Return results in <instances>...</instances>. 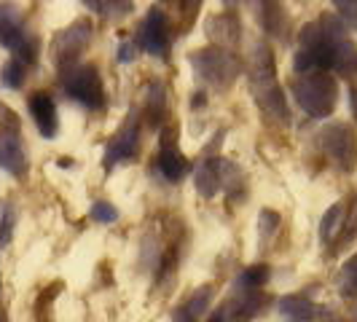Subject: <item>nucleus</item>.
<instances>
[{
  "mask_svg": "<svg viewBox=\"0 0 357 322\" xmlns=\"http://www.w3.org/2000/svg\"><path fill=\"white\" fill-rule=\"evenodd\" d=\"M250 84L255 102L264 110V116L271 118V121L287 124V102L280 84H277L274 54H271L266 40H258L250 54Z\"/></svg>",
  "mask_w": 357,
  "mask_h": 322,
  "instance_id": "f257e3e1",
  "label": "nucleus"
},
{
  "mask_svg": "<svg viewBox=\"0 0 357 322\" xmlns=\"http://www.w3.org/2000/svg\"><path fill=\"white\" fill-rule=\"evenodd\" d=\"M293 97H296V102L306 116L328 118L336 110V102H339V84L328 72H306V75H298L293 81Z\"/></svg>",
  "mask_w": 357,
  "mask_h": 322,
  "instance_id": "f03ea898",
  "label": "nucleus"
},
{
  "mask_svg": "<svg viewBox=\"0 0 357 322\" xmlns=\"http://www.w3.org/2000/svg\"><path fill=\"white\" fill-rule=\"evenodd\" d=\"M191 65H194L199 78L218 91L229 89L234 81H236L239 70H242L239 68V59L231 52H223V49H215V46L191 54Z\"/></svg>",
  "mask_w": 357,
  "mask_h": 322,
  "instance_id": "7ed1b4c3",
  "label": "nucleus"
},
{
  "mask_svg": "<svg viewBox=\"0 0 357 322\" xmlns=\"http://www.w3.org/2000/svg\"><path fill=\"white\" fill-rule=\"evenodd\" d=\"M62 89L68 91L75 102H81L89 110H97L105 102V89H102V75L97 65H75L73 70L62 75Z\"/></svg>",
  "mask_w": 357,
  "mask_h": 322,
  "instance_id": "20e7f679",
  "label": "nucleus"
},
{
  "mask_svg": "<svg viewBox=\"0 0 357 322\" xmlns=\"http://www.w3.org/2000/svg\"><path fill=\"white\" fill-rule=\"evenodd\" d=\"M322 153L339 167L341 172H352L357 167V135L349 124H328L320 132Z\"/></svg>",
  "mask_w": 357,
  "mask_h": 322,
  "instance_id": "39448f33",
  "label": "nucleus"
},
{
  "mask_svg": "<svg viewBox=\"0 0 357 322\" xmlns=\"http://www.w3.org/2000/svg\"><path fill=\"white\" fill-rule=\"evenodd\" d=\"M91 30H94V27H91V22L81 19V22L70 24L68 30H62L59 36L54 38L52 54H54L56 68H59L62 72L73 70V68L78 65V56L86 52V46H89Z\"/></svg>",
  "mask_w": 357,
  "mask_h": 322,
  "instance_id": "423d86ee",
  "label": "nucleus"
},
{
  "mask_svg": "<svg viewBox=\"0 0 357 322\" xmlns=\"http://www.w3.org/2000/svg\"><path fill=\"white\" fill-rule=\"evenodd\" d=\"M137 46L143 52L153 54V56H164L169 54V27H167V14L161 8H151L145 22L140 24V36H137Z\"/></svg>",
  "mask_w": 357,
  "mask_h": 322,
  "instance_id": "0eeeda50",
  "label": "nucleus"
},
{
  "mask_svg": "<svg viewBox=\"0 0 357 322\" xmlns=\"http://www.w3.org/2000/svg\"><path fill=\"white\" fill-rule=\"evenodd\" d=\"M140 151V124H137V116L129 113L126 124L119 129V135L110 140L105 151V164L113 167V164H121V161H129L137 156Z\"/></svg>",
  "mask_w": 357,
  "mask_h": 322,
  "instance_id": "6e6552de",
  "label": "nucleus"
},
{
  "mask_svg": "<svg viewBox=\"0 0 357 322\" xmlns=\"http://www.w3.org/2000/svg\"><path fill=\"white\" fill-rule=\"evenodd\" d=\"M0 167L8 175H14V178H24L27 175L24 145H22L17 132H11V129H3L0 132Z\"/></svg>",
  "mask_w": 357,
  "mask_h": 322,
  "instance_id": "1a4fd4ad",
  "label": "nucleus"
},
{
  "mask_svg": "<svg viewBox=\"0 0 357 322\" xmlns=\"http://www.w3.org/2000/svg\"><path fill=\"white\" fill-rule=\"evenodd\" d=\"M27 105H30V113H33V121H36L38 132L46 140H52L54 135H56V105H54V97L49 91H33Z\"/></svg>",
  "mask_w": 357,
  "mask_h": 322,
  "instance_id": "9d476101",
  "label": "nucleus"
},
{
  "mask_svg": "<svg viewBox=\"0 0 357 322\" xmlns=\"http://www.w3.org/2000/svg\"><path fill=\"white\" fill-rule=\"evenodd\" d=\"M207 36L215 43V49L229 52V46H236L239 40V19L234 14H220L207 22Z\"/></svg>",
  "mask_w": 357,
  "mask_h": 322,
  "instance_id": "9b49d317",
  "label": "nucleus"
},
{
  "mask_svg": "<svg viewBox=\"0 0 357 322\" xmlns=\"http://www.w3.org/2000/svg\"><path fill=\"white\" fill-rule=\"evenodd\" d=\"M266 306V296L261 290H242L231 306H226V317H231L234 322H248L255 314H261V309Z\"/></svg>",
  "mask_w": 357,
  "mask_h": 322,
  "instance_id": "f8f14e48",
  "label": "nucleus"
},
{
  "mask_svg": "<svg viewBox=\"0 0 357 322\" xmlns=\"http://www.w3.org/2000/svg\"><path fill=\"white\" fill-rule=\"evenodd\" d=\"M331 43V56H333V70L341 75H357V43L349 38L328 40Z\"/></svg>",
  "mask_w": 357,
  "mask_h": 322,
  "instance_id": "ddd939ff",
  "label": "nucleus"
},
{
  "mask_svg": "<svg viewBox=\"0 0 357 322\" xmlns=\"http://www.w3.org/2000/svg\"><path fill=\"white\" fill-rule=\"evenodd\" d=\"M197 191L202 199H213L220 188V159H204L197 167Z\"/></svg>",
  "mask_w": 357,
  "mask_h": 322,
  "instance_id": "4468645a",
  "label": "nucleus"
},
{
  "mask_svg": "<svg viewBox=\"0 0 357 322\" xmlns=\"http://www.w3.org/2000/svg\"><path fill=\"white\" fill-rule=\"evenodd\" d=\"M164 107H167V89L161 81H151L148 84V94H145V118L151 126H159L164 121Z\"/></svg>",
  "mask_w": 357,
  "mask_h": 322,
  "instance_id": "2eb2a0df",
  "label": "nucleus"
},
{
  "mask_svg": "<svg viewBox=\"0 0 357 322\" xmlns=\"http://www.w3.org/2000/svg\"><path fill=\"white\" fill-rule=\"evenodd\" d=\"M159 169L161 175L169 180V183H180V180L185 178V172L191 169V164H188V159L180 153L178 148H172V151H161L159 153Z\"/></svg>",
  "mask_w": 357,
  "mask_h": 322,
  "instance_id": "dca6fc26",
  "label": "nucleus"
},
{
  "mask_svg": "<svg viewBox=\"0 0 357 322\" xmlns=\"http://www.w3.org/2000/svg\"><path fill=\"white\" fill-rule=\"evenodd\" d=\"M280 312L293 322H309L320 314L317 306L312 304V301H306V298H301V296H285L280 301Z\"/></svg>",
  "mask_w": 357,
  "mask_h": 322,
  "instance_id": "f3484780",
  "label": "nucleus"
},
{
  "mask_svg": "<svg viewBox=\"0 0 357 322\" xmlns=\"http://www.w3.org/2000/svg\"><path fill=\"white\" fill-rule=\"evenodd\" d=\"M347 213H349V204H347V201H336L328 213L322 215V220H320L322 242H331V239H336V233H341L344 223H347Z\"/></svg>",
  "mask_w": 357,
  "mask_h": 322,
  "instance_id": "a211bd4d",
  "label": "nucleus"
},
{
  "mask_svg": "<svg viewBox=\"0 0 357 322\" xmlns=\"http://www.w3.org/2000/svg\"><path fill=\"white\" fill-rule=\"evenodd\" d=\"M268 277H271V268H268L266 263L248 266L239 274V279H236V290H239V293H242V290H258V287L266 285Z\"/></svg>",
  "mask_w": 357,
  "mask_h": 322,
  "instance_id": "6ab92c4d",
  "label": "nucleus"
},
{
  "mask_svg": "<svg viewBox=\"0 0 357 322\" xmlns=\"http://www.w3.org/2000/svg\"><path fill=\"white\" fill-rule=\"evenodd\" d=\"M266 33L274 38H282L285 40L287 33V11L280 6V3H268L266 6Z\"/></svg>",
  "mask_w": 357,
  "mask_h": 322,
  "instance_id": "aec40b11",
  "label": "nucleus"
},
{
  "mask_svg": "<svg viewBox=\"0 0 357 322\" xmlns=\"http://www.w3.org/2000/svg\"><path fill=\"white\" fill-rule=\"evenodd\" d=\"M213 296H215L213 285H202L197 293L188 298V304H183V309L188 312V317H191V320H197L199 314H204V312H207V306H210V301H213Z\"/></svg>",
  "mask_w": 357,
  "mask_h": 322,
  "instance_id": "412c9836",
  "label": "nucleus"
},
{
  "mask_svg": "<svg viewBox=\"0 0 357 322\" xmlns=\"http://www.w3.org/2000/svg\"><path fill=\"white\" fill-rule=\"evenodd\" d=\"M89 217L94 223H116L119 220V210L110 201H105V199H97V201H91Z\"/></svg>",
  "mask_w": 357,
  "mask_h": 322,
  "instance_id": "4be33fe9",
  "label": "nucleus"
},
{
  "mask_svg": "<svg viewBox=\"0 0 357 322\" xmlns=\"http://www.w3.org/2000/svg\"><path fill=\"white\" fill-rule=\"evenodd\" d=\"M280 223H282V217H280L277 210H261V215H258V231H261V239L268 242V236L277 233Z\"/></svg>",
  "mask_w": 357,
  "mask_h": 322,
  "instance_id": "5701e85b",
  "label": "nucleus"
},
{
  "mask_svg": "<svg viewBox=\"0 0 357 322\" xmlns=\"http://www.w3.org/2000/svg\"><path fill=\"white\" fill-rule=\"evenodd\" d=\"M3 84L8 89H22V84H24V65L19 59H8L6 62V68H3Z\"/></svg>",
  "mask_w": 357,
  "mask_h": 322,
  "instance_id": "b1692460",
  "label": "nucleus"
},
{
  "mask_svg": "<svg viewBox=\"0 0 357 322\" xmlns=\"http://www.w3.org/2000/svg\"><path fill=\"white\" fill-rule=\"evenodd\" d=\"M333 8L339 11L341 24L347 30H357V0H336Z\"/></svg>",
  "mask_w": 357,
  "mask_h": 322,
  "instance_id": "393cba45",
  "label": "nucleus"
},
{
  "mask_svg": "<svg viewBox=\"0 0 357 322\" xmlns=\"http://www.w3.org/2000/svg\"><path fill=\"white\" fill-rule=\"evenodd\" d=\"M357 233V197H352V204H349V213H347V223H344V229H341V245L344 242H349L352 236Z\"/></svg>",
  "mask_w": 357,
  "mask_h": 322,
  "instance_id": "a878e982",
  "label": "nucleus"
},
{
  "mask_svg": "<svg viewBox=\"0 0 357 322\" xmlns=\"http://www.w3.org/2000/svg\"><path fill=\"white\" fill-rule=\"evenodd\" d=\"M11 229H14V213L11 207H3V217H0V245L11 242Z\"/></svg>",
  "mask_w": 357,
  "mask_h": 322,
  "instance_id": "bb28decb",
  "label": "nucleus"
},
{
  "mask_svg": "<svg viewBox=\"0 0 357 322\" xmlns=\"http://www.w3.org/2000/svg\"><path fill=\"white\" fill-rule=\"evenodd\" d=\"M175 143H178V126L175 124L164 126L161 129V151H172Z\"/></svg>",
  "mask_w": 357,
  "mask_h": 322,
  "instance_id": "cd10ccee",
  "label": "nucleus"
},
{
  "mask_svg": "<svg viewBox=\"0 0 357 322\" xmlns=\"http://www.w3.org/2000/svg\"><path fill=\"white\" fill-rule=\"evenodd\" d=\"M341 293H344V296H349V298L357 296V279L355 277H349V274H344V277H341Z\"/></svg>",
  "mask_w": 357,
  "mask_h": 322,
  "instance_id": "c85d7f7f",
  "label": "nucleus"
},
{
  "mask_svg": "<svg viewBox=\"0 0 357 322\" xmlns=\"http://www.w3.org/2000/svg\"><path fill=\"white\" fill-rule=\"evenodd\" d=\"M135 59V43H121L119 46V62H132Z\"/></svg>",
  "mask_w": 357,
  "mask_h": 322,
  "instance_id": "c756f323",
  "label": "nucleus"
},
{
  "mask_svg": "<svg viewBox=\"0 0 357 322\" xmlns=\"http://www.w3.org/2000/svg\"><path fill=\"white\" fill-rule=\"evenodd\" d=\"M344 274H349V277H355V279H357V255L347 261V266H344Z\"/></svg>",
  "mask_w": 357,
  "mask_h": 322,
  "instance_id": "7c9ffc66",
  "label": "nucleus"
},
{
  "mask_svg": "<svg viewBox=\"0 0 357 322\" xmlns=\"http://www.w3.org/2000/svg\"><path fill=\"white\" fill-rule=\"evenodd\" d=\"M349 105H352V116H355V121H357V86L349 89Z\"/></svg>",
  "mask_w": 357,
  "mask_h": 322,
  "instance_id": "2f4dec72",
  "label": "nucleus"
},
{
  "mask_svg": "<svg viewBox=\"0 0 357 322\" xmlns=\"http://www.w3.org/2000/svg\"><path fill=\"white\" fill-rule=\"evenodd\" d=\"M207 322H226V309H220V312H215L213 317H210V320Z\"/></svg>",
  "mask_w": 357,
  "mask_h": 322,
  "instance_id": "473e14b6",
  "label": "nucleus"
},
{
  "mask_svg": "<svg viewBox=\"0 0 357 322\" xmlns=\"http://www.w3.org/2000/svg\"><path fill=\"white\" fill-rule=\"evenodd\" d=\"M0 322H6V317H3V314H0Z\"/></svg>",
  "mask_w": 357,
  "mask_h": 322,
  "instance_id": "72a5a7b5",
  "label": "nucleus"
}]
</instances>
